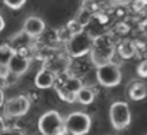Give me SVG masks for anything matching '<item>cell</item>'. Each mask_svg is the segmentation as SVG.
Returning <instances> with one entry per match:
<instances>
[{
  "label": "cell",
  "mask_w": 147,
  "mask_h": 135,
  "mask_svg": "<svg viewBox=\"0 0 147 135\" xmlns=\"http://www.w3.org/2000/svg\"><path fill=\"white\" fill-rule=\"evenodd\" d=\"M53 87H56V91H57L59 97L63 101L76 102V94L83 87V83H82V80L79 77L64 73V74L57 76L56 83H54Z\"/></svg>",
  "instance_id": "cell-1"
},
{
  "label": "cell",
  "mask_w": 147,
  "mask_h": 135,
  "mask_svg": "<svg viewBox=\"0 0 147 135\" xmlns=\"http://www.w3.org/2000/svg\"><path fill=\"white\" fill-rule=\"evenodd\" d=\"M90 54H92V61L96 67L111 63L114 54V44L111 39L109 36H100L97 39H93Z\"/></svg>",
  "instance_id": "cell-2"
},
{
  "label": "cell",
  "mask_w": 147,
  "mask_h": 135,
  "mask_svg": "<svg viewBox=\"0 0 147 135\" xmlns=\"http://www.w3.org/2000/svg\"><path fill=\"white\" fill-rule=\"evenodd\" d=\"M37 128L42 135H66L64 120L56 110H49L40 115L37 121Z\"/></svg>",
  "instance_id": "cell-3"
},
{
  "label": "cell",
  "mask_w": 147,
  "mask_h": 135,
  "mask_svg": "<svg viewBox=\"0 0 147 135\" xmlns=\"http://www.w3.org/2000/svg\"><path fill=\"white\" fill-rule=\"evenodd\" d=\"M92 128V118L83 111L70 112L64 118V130L71 135H86Z\"/></svg>",
  "instance_id": "cell-4"
},
{
  "label": "cell",
  "mask_w": 147,
  "mask_h": 135,
  "mask_svg": "<svg viewBox=\"0 0 147 135\" xmlns=\"http://www.w3.org/2000/svg\"><path fill=\"white\" fill-rule=\"evenodd\" d=\"M109 117H110V122H111V125L116 131L126 130L131 122V112H130L129 104L124 102V101L113 102L110 105Z\"/></svg>",
  "instance_id": "cell-5"
},
{
  "label": "cell",
  "mask_w": 147,
  "mask_h": 135,
  "mask_svg": "<svg viewBox=\"0 0 147 135\" xmlns=\"http://www.w3.org/2000/svg\"><path fill=\"white\" fill-rule=\"evenodd\" d=\"M92 45H93V37L86 33V31H82L79 34H74V36H70V39L67 40V54L70 57H83L86 55L87 53H90L92 50Z\"/></svg>",
  "instance_id": "cell-6"
},
{
  "label": "cell",
  "mask_w": 147,
  "mask_h": 135,
  "mask_svg": "<svg viewBox=\"0 0 147 135\" xmlns=\"http://www.w3.org/2000/svg\"><path fill=\"white\" fill-rule=\"evenodd\" d=\"M96 78L103 87H116L121 81V71L117 64L109 63V64L97 67Z\"/></svg>",
  "instance_id": "cell-7"
},
{
  "label": "cell",
  "mask_w": 147,
  "mask_h": 135,
  "mask_svg": "<svg viewBox=\"0 0 147 135\" xmlns=\"http://www.w3.org/2000/svg\"><path fill=\"white\" fill-rule=\"evenodd\" d=\"M30 110V100L26 95H16L4 101L3 104V111L6 117L11 118H19L23 117L29 112Z\"/></svg>",
  "instance_id": "cell-8"
},
{
  "label": "cell",
  "mask_w": 147,
  "mask_h": 135,
  "mask_svg": "<svg viewBox=\"0 0 147 135\" xmlns=\"http://www.w3.org/2000/svg\"><path fill=\"white\" fill-rule=\"evenodd\" d=\"M30 67V58L23 54L22 51H14V54L11 55L9 64H7V71L9 74H13L16 77L24 74Z\"/></svg>",
  "instance_id": "cell-9"
},
{
  "label": "cell",
  "mask_w": 147,
  "mask_h": 135,
  "mask_svg": "<svg viewBox=\"0 0 147 135\" xmlns=\"http://www.w3.org/2000/svg\"><path fill=\"white\" fill-rule=\"evenodd\" d=\"M45 29H46L45 21L37 16H29V17H26V20L23 23V31L27 36H30L32 39L39 37L45 31Z\"/></svg>",
  "instance_id": "cell-10"
},
{
  "label": "cell",
  "mask_w": 147,
  "mask_h": 135,
  "mask_svg": "<svg viewBox=\"0 0 147 135\" xmlns=\"http://www.w3.org/2000/svg\"><path fill=\"white\" fill-rule=\"evenodd\" d=\"M70 64V60L64 55H53L50 57L49 61L45 64V68L50 70L53 74L56 76H60V74H64L66 70H67V65Z\"/></svg>",
  "instance_id": "cell-11"
},
{
  "label": "cell",
  "mask_w": 147,
  "mask_h": 135,
  "mask_svg": "<svg viewBox=\"0 0 147 135\" xmlns=\"http://www.w3.org/2000/svg\"><path fill=\"white\" fill-rule=\"evenodd\" d=\"M56 78H57V76L53 74L50 70L42 68V70L36 74V77H34V84H36V87L40 88V90L51 88V87L54 86V83H56Z\"/></svg>",
  "instance_id": "cell-12"
},
{
  "label": "cell",
  "mask_w": 147,
  "mask_h": 135,
  "mask_svg": "<svg viewBox=\"0 0 147 135\" xmlns=\"http://www.w3.org/2000/svg\"><path fill=\"white\" fill-rule=\"evenodd\" d=\"M14 54L13 48L9 44H1L0 45V77L3 80H6L9 77V71H7V64L11 58V55Z\"/></svg>",
  "instance_id": "cell-13"
},
{
  "label": "cell",
  "mask_w": 147,
  "mask_h": 135,
  "mask_svg": "<svg viewBox=\"0 0 147 135\" xmlns=\"http://www.w3.org/2000/svg\"><path fill=\"white\" fill-rule=\"evenodd\" d=\"M127 95L133 101H142L147 97V87L143 81H133L127 88Z\"/></svg>",
  "instance_id": "cell-14"
},
{
  "label": "cell",
  "mask_w": 147,
  "mask_h": 135,
  "mask_svg": "<svg viewBox=\"0 0 147 135\" xmlns=\"http://www.w3.org/2000/svg\"><path fill=\"white\" fill-rule=\"evenodd\" d=\"M32 43V37L30 36H27L23 30L20 31V33H17L16 36H13L11 37V40H10V47L13 48V51H22L23 48H26V47H29Z\"/></svg>",
  "instance_id": "cell-15"
},
{
  "label": "cell",
  "mask_w": 147,
  "mask_h": 135,
  "mask_svg": "<svg viewBox=\"0 0 147 135\" xmlns=\"http://www.w3.org/2000/svg\"><path fill=\"white\" fill-rule=\"evenodd\" d=\"M76 101L83 104V105H90L94 101V92H93L92 88L83 86L80 90L77 91V94H76Z\"/></svg>",
  "instance_id": "cell-16"
},
{
  "label": "cell",
  "mask_w": 147,
  "mask_h": 135,
  "mask_svg": "<svg viewBox=\"0 0 147 135\" xmlns=\"http://www.w3.org/2000/svg\"><path fill=\"white\" fill-rule=\"evenodd\" d=\"M119 53L123 58H131L136 54V45H134L133 41L126 40V41L119 44Z\"/></svg>",
  "instance_id": "cell-17"
},
{
  "label": "cell",
  "mask_w": 147,
  "mask_h": 135,
  "mask_svg": "<svg viewBox=\"0 0 147 135\" xmlns=\"http://www.w3.org/2000/svg\"><path fill=\"white\" fill-rule=\"evenodd\" d=\"M66 29H67V31L70 33V36H74V34H79V33L84 31V26H83V24H82V21H80V20H77V19L70 20V21L67 23Z\"/></svg>",
  "instance_id": "cell-18"
},
{
  "label": "cell",
  "mask_w": 147,
  "mask_h": 135,
  "mask_svg": "<svg viewBox=\"0 0 147 135\" xmlns=\"http://www.w3.org/2000/svg\"><path fill=\"white\" fill-rule=\"evenodd\" d=\"M3 3L11 10H19L20 7L24 6L26 0H3Z\"/></svg>",
  "instance_id": "cell-19"
},
{
  "label": "cell",
  "mask_w": 147,
  "mask_h": 135,
  "mask_svg": "<svg viewBox=\"0 0 147 135\" xmlns=\"http://www.w3.org/2000/svg\"><path fill=\"white\" fill-rule=\"evenodd\" d=\"M137 76L142 78H147V58L140 61V64L137 65Z\"/></svg>",
  "instance_id": "cell-20"
},
{
  "label": "cell",
  "mask_w": 147,
  "mask_h": 135,
  "mask_svg": "<svg viewBox=\"0 0 147 135\" xmlns=\"http://www.w3.org/2000/svg\"><path fill=\"white\" fill-rule=\"evenodd\" d=\"M0 135H24V134L19 128H7L6 127V128L0 130Z\"/></svg>",
  "instance_id": "cell-21"
},
{
  "label": "cell",
  "mask_w": 147,
  "mask_h": 135,
  "mask_svg": "<svg viewBox=\"0 0 147 135\" xmlns=\"http://www.w3.org/2000/svg\"><path fill=\"white\" fill-rule=\"evenodd\" d=\"M4 101H6V100H4V91H3V90H1V88H0V108L3 107V104H4Z\"/></svg>",
  "instance_id": "cell-22"
},
{
  "label": "cell",
  "mask_w": 147,
  "mask_h": 135,
  "mask_svg": "<svg viewBox=\"0 0 147 135\" xmlns=\"http://www.w3.org/2000/svg\"><path fill=\"white\" fill-rule=\"evenodd\" d=\"M4 29V20H3V17L0 16V31Z\"/></svg>",
  "instance_id": "cell-23"
},
{
  "label": "cell",
  "mask_w": 147,
  "mask_h": 135,
  "mask_svg": "<svg viewBox=\"0 0 147 135\" xmlns=\"http://www.w3.org/2000/svg\"><path fill=\"white\" fill-rule=\"evenodd\" d=\"M4 83H6V80H3L1 77H0V88L3 90V86H4Z\"/></svg>",
  "instance_id": "cell-24"
},
{
  "label": "cell",
  "mask_w": 147,
  "mask_h": 135,
  "mask_svg": "<svg viewBox=\"0 0 147 135\" xmlns=\"http://www.w3.org/2000/svg\"><path fill=\"white\" fill-rule=\"evenodd\" d=\"M113 1H116V3H129L130 0H113Z\"/></svg>",
  "instance_id": "cell-25"
},
{
  "label": "cell",
  "mask_w": 147,
  "mask_h": 135,
  "mask_svg": "<svg viewBox=\"0 0 147 135\" xmlns=\"http://www.w3.org/2000/svg\"><path fill=\"white\" fill-rule=\"evenodd\" d=\"M143 29H144V33L147 34V21L144 23V24H143Z\"/></svg>",
  "instance_id": "cell-26"
}]
</instances>
